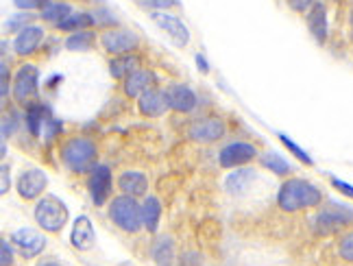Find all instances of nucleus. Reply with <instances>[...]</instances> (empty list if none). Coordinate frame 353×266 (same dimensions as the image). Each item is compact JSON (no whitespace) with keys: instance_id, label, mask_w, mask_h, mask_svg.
Listing matches in <instances>:
<instances>
[{"instance_id":"f3484780","label":"nucleus","mask_w":353,"mask_h":266,"mask_svg":"<svg viewBox=\"0 0 353 266\" xmlns=\"http://www.w3.org/2000/svg\"><path fill=\"white\" fill-rule=\"evenodd\" d=\"M138 110L142 116H148V118H157L161 116L166 110H168V103H166V94L164 92H159L155 88L146 90L144 94L138 99Z\"/></svg>"},{"instance_id":"1a4fd4ad","label":"nucleus","mask_w":353,"mask_h":266,"mask_svg":"<svg viewBox=\"0 0 353 266\" xmlns=\"http://www.w3.org/2000/svg\"><path fill=\"white\" fill-rule=\"evenodd\" d=\"M88 190H90V196H92V201L97 207L105 205V201L110 198V194H112V170L105 164L94 166L90 181H88Z\"/></svg>"},{"instance_id":"4c0bfd02","label":"nucleus","mask_w":353,"mask_h":266,"mask_svg":"<svg viewBox=\"0 0 353 266\" xmlns=\"http://www.w3.org/2000/svg\"><path fill=\"white\" fill-rule=\"evenodd\" d=\"M288 3H290V7L294 11H307L310 5H312V0H288Z\"/></svg>"},{"instance_id":"9b49d317","label":"nucleus","mask_w":353,"mask_h":266,"mask_svg":"<svg viewBox=\"0 0 353 266\" xmlns=\"http://www.w3.org/2000/svg\"><path fill=\"white\" fill-rule=\"evenodd\" d=\"M257 155V149L249 142H232L219 153V162L223 168H236L242 164H249Z\"/></svg>"},{"instance_id":"393cba45","label":"nucleus","mask_w":353,"mask_h":266,"mask_svg":"<svg viewBox=\"0 0 353 266\" xmlns=\"http://www.w3.org/2000/svg\"><path fill=\"white\" fill-rule=\"evenodd\" d=\"M174 260V245L168 236H161L153 245V262L157 266H172Z\"/></svg>"},{"instance_id":"0eeeda50","label":"nucleus","mask_w":353,"mask_h":266,"mask_svg":"<svg viewBox=\"0 0 353 266\" xmlns=\"http://www.w3.org/2000/svg\"><path fill=\"white\" fill-rule=\"evenodd\" d=\"M151 20L172 39L174 46H179V48L188 46L190 31H188V26L176 16H172V13H168V11H155V13H151Z\"/></svg>"},{"instance_id":"b1692460","label":"nucleus","mask_w":353,"mask_h":266,"mask_svg":"<svg viewBox=\"0 0 353 266\" xmlns=\"http://www.w3.org/2000/svg\"><path fill=\"white\" fill-rule=\"evenodd\" d=\"M159 216H161V203L159 198L155 196H148L144 205H142V221H144V227L155 234L157 227H159Z\"/></svg>"},{"instance_id":"7ed1b4c3","label":"nucleus","mask_w":353,"mask_h":266,"mask_svg":"<svg viewBox=\"0 0 353 266\" xmlns=\"http://www.w3.org/2000/svg\"><path fill=\"white\" fill-rule=\"evenodd\" d=\"M35 221L44 232H61L63 225L68 223V207L59 201L55 194H46L35 205Z\"/></svg>"},{"instance_id":"aec40b11","label":"nucleus","mask_w":353,"mask_h":266,"mask_svg":"<svg viewBox=\"0 0 353 266\" xmlns=\"http://www.w3.org/2000/svg\"><path fill=\"white\" fill-rule=\"evenodd\" d=\"M153 72L151 70H135L133 74L127 76L125 81V94L129 99H140L146 90H151L153 85Z\"/></svg>"},{"instance_id":"20e7f679","label":"nucleus","mask_w":353,"mask_h":266,"mask_svg":"<svg viewBox=\"0 0 353 266\" xmlns=\"http://www.w3.org/2000/svg\"><path fill=\"white\" fill-rule=\"evenodd\" d=\"M61 159L72 172H85L97 159V144L90 138H72L61 146Z\"/></svg>"},{"instance_id":"37998d69","label":"nucleus","mask_w":353,"mask_h":266,"mask_svg":"<svg viewBox=\"0 0 353 266\" xmlns=\"http://www.w3.org/2000/svg\"><path fill=\"white\" fill-rule=\"evenodd\" d=\"M37 266H63V264H59L57 260H44V262H39Z\"/></svg>"},{"instance_id":"39448f33","label":"nucleus","mask_w":353,"mask_h":266,"mask_svg":"<svg viewBox=\"0 0 353 266\" xmlns=\"http://www.w3.org/2000/svg\"><path fill=\"white\" fill-rule=\"evenodd\" d=\"M351 223H353V209L351 207L330 203L314 216V232L321 236H330V234L341 232L343 227H347V225H351Z\"/></svg>"},{"instance_id":"473e14b6","label":"nucleus","mask_w":353,"mask_h":266,"mask_svg":"<svg viewBox=\"0 0 353 266\" xmlns=\"http://www.w3.org/2000/svg\"><path fill=\"white\" fill-rule=\"evenodd\" d=\"M92 18H94V24L99 26H116V18L110 16V11L107 9H97V11H90Z\"/></svg>"},{"instance_id":"cd10ccee","label":"nucleus","mask_w":353,"mask_h":266,"mask_svg":"<svg viewBox=\"0 0 353 266\" xmlns=\"http://www.w3.org/2000/svg\"><path fill=\"white\" fill-rule=\"evenodd\" d=\"M94 33L92 31H77V33H72L70 37L65 39V48L68 50H74V52H79V50H90L92 46H94Z\"/></svg>"},{"instance_id":"f03ea898","label":"nucleus","mask_w":353,"mask_h":266,"mask_svg":"<svg viewBox=\"0 0 353 266\" xmlns=\"http://www.w3.org/2000/svg\"><path fill=\"white\" fill-rule=\"evenodd\" d=\"M110 218L127 234H135L140 227H144L142 207L135 201V196H129V194L114 198L110 205Z\"/></svg>"},{"instance_id":"6e6552de","label":"nucleus","mask_w":353,"mask_h":266,"mask_svg":"<svg viewBox=\"0 0 353 266\" xmlns=\"http://www.w3.org/2000/svg\"><path fill=\"white\" fill-rule=\"evenodd\" d=\"M101 44L112 55H127L133 48H138L140 37L127 29H110L101 35Z\"/></svg>"},{"instance_id":"c85d7f7f","label":"nucleus","mask_w":353,"mask_h":266,"mask_svg":"<svg viewBox=\"0 0 353 266\" xmlns=\"http://www.w3.org/2000/svg\"><path fill=\"white\" fill-rule=\"evenodd\" d=\"M262 166L264 168H268L270 172H275V175H288V172L292 170V166L283 159L279 153H264L262 155Z\"/></svg>"},{"instance_id":"7c9ffc66","label":"nucleus","mask_w":353,"mask_h":266,"mask_svg":"<svg viewBox=\"0 0 353 266\" xmlns=\"http://www.w3.org/2000/svg\"><path fill=\"white\" fill-rule=\"evenodd\" d=\"M31 20H33V13H31V11L13 13V16L7 20V29H9V31H24L26 26H31Z\"/></svg>"},{"instance_id":"ddd939ff","label":"nucleus","mask_w":353,"mask_h":266,"mask_svg":"<svg viewBox=\"0 0 353 266\" xmlns=\"http://www.w3.org/2000/svg\"><path fill=\"white\" fill-rule=\"evenodd\" d=\"M223 136H225V125L219 118H201V121H196L190 127V138L194 142L210 144V142L221 140Z\"/></svg>"},{"instance_id":"4be33fe9","label":"nucleus","mask_w":353,"mask_h":266,"mask_svg":"<svg viewBox=\"0 0 353 266\" xmlns=\"http://www.w3.org/2000/svg\"><path fill=\"white\" fill-rule=\"evenodd\" d=\"M48 121H50V114L44 105H39V103L29 105V110H26V127H29L31 136H42V129L46 127Z\"/></svg>"},{"instance_id":"c756f323","label":"nucleus","mask_w":353,"mask_h":266,"mask_svg":"<svg viewBox=\"0 0 353 266\" xmlns=\"http://www.w3.org/2000/svg\"><path fill=\"white\" fill-rule=\"evenodd\" d=\"M279 140H281V144L283 146H286V149L299 159V162H301V164H305V166H314V159H312L303 149H301V146H299L294 140H290L288 136H283V133H279Z\"/></svg>"},{"instance_id":"6ab92c4d","label":"nucleus","mask_w":353,"mask_h":266,"mask_svg":"<svg viewBox=\"0 0 353 266\" xmlns=\"http://www.w3.org/2000/svg\"><path fill=\"white\" fill-rule=\"evenodd\" d=\"M255 179H257V175H255L253 168H238L225 179V190L229 194H234V196H240V194H244L249 190V185Z\"/></svg>"},{"instance_id":"dca6fc26","label":"nucleus","mask_w":353,"mask_h":266,"mask_svg":"<svg viewBox=\"0 0 353 266\" xmlns=\"http://www.w3.org/2000/svg\"><path fill=\"white\" fill-rule=\"evenodd\" d=\"M70 243L79 251H88L97 243V234H94V225L88 216H79L72 225V234H70Z\"/></svg>"},{"instance_id":"f257e3e1","label":"nucleus","mask_w":353,"mask_h":266,"mask_svg":"<svg viewBox=\"0 0 353 266\" xmlns=\"http://www.w3.org/2000/svg\"><path fill=\"white\" fill-rule=\"evenodd\" d=\"M323 201V194L314 183L303 181V179H290L283 181L279 194H277V203L283 212H299L305 207H316Z\"/></svg>"},{"instance_id":"423d86ee","label":"nucleus","mask_w":353,"mask_h":266,"mask_svg":"<svg viewBox=\"0 0 353 266\" xmlns=\"http://www.w3.org/2000/svg\"><path fill=\"white\" fill-rule=\"evenodd\" d=\"M37 85H39L37 68L31 63H24L16 72V79H13V96L20 103H29L37 96Z\"/></svg>"},{"instance_id":"72a5a7b5","label":"nucleus","mask_w":353,"mask_h":266,"mask_svg":"<svg viewBox=\"0 0 353 266\" xmlns=\"http://www.w3.org/2000/svg\"><path fill=\"white\" fill-rule=\"evenodd\" d=\"M338 251H341V258L347 260V262H353V232L347 234L343 241H341V247H338Z\"/></svg>"},{"instance_id":"79ce46f5","label":"nucleus","mask_w":353,"mask_h":266,"mask_svg":"<svg viewBox=\"0 0 353 266\" xmlns=\"http://www.w3.org/2000/svg\"><path fill=\"white\" fill-rule=\"evenodd\" d=\"M196 61H199V70H201V72H208V70H210V65H208L205 57H201V55H199Z\"/></svg>"},{"instance_id":"2f4dec72","label":"nucleus","mask_w":353,"mask_h":266,"mask_svg":"<svg viewBox=\"0 0 353 266\" xmlns=\"http://www.w3.org/2000/svg\"><path fill=\"white\" fill-rule=\"evenodd\" d=\"M13 5L22 11H37V9H46L50 3L48 0H13Z\"/></svg>"},{"instance_id":"a878e982","label":"nucleus","mask_w":353,"mask_h":266,"mask_svg":"<svg viewBox=\"0 0 353 266\" xmlns=\"http://www.w3.org/2000/svg\"><path fill=\"white\" fill-rule=\"evenodd\" d=\"M90 26H94V18H92V13L90 11H74L72 16H68L57 29L61 31H85L90 29Z\"/></svg>"},{"instance_id":"ea45409f","label":"nucleus","mask_w":353,"mask_h":266,"mask_svg":"<svg viewBox=\"0 0 353 266\" xmlns=\"http://www.w3.org/2000/svg\"><path fill=\"white\" fill-rule=\"evenodd\" d=\"M9 94V70H7V63H3V101Z\"/></svg>"},{"instance_id":"a211bd4d","label":"nucleus","mask_w":353,"mask_h":266,"mask_svg":"<svg viewBox=\"0 0 353 266\" xmlns=\"http://www.w3.org/2000/svg\"><path fill=\"white\" fill-rule=\"evenodd\" d=\"M307 26H310V33L316 37V42L325 44V39H327V9H325L323 3L312 5L310 16H307Z\"/></svg>"},{"instance_id":"58836bf2","label":"nucleus","mask_w":353,"mask_h":266,"mask_svg":"<svg viewBox=\"0 0 353 266\" xmlns=\"http://www.w3.org/2000/svg\"><path fill=\"white\" fill-rule=\"evenodd\" d=\"M13 129H16V121L9 118V116H5V121H3V140H7L9 131H13Z\"/></svg>"},{"instance_id":"bb28decb","label":"nucleus","mask_w":353,"mask_h":266,"mask_svg":"<svg viewBox=\"0 0 353 266\" xmlns=\"http://www.w3.org/2000/svg\"><path fill=\"white\" fill-rule=\"evenodd\" d=\"M72 7L70 5H65V3H50L44 11H42V18L46 22H52V24H61L68 16H72Z\"/></svg>"},{"instance_id":"f704fd0d","label":"nucleus","mask_w":353,"mask_h":266,"mask_svg":"<svg viewBox=\"0 0 353 266\" xmlns=\"http://www.w3.org/2000/svg\"><path fill=\"white\" fill-rule=\"evenodd\" d=\"M332 183H334V188H336L338 192H343V194H347L349 198H353V185H351V183H347V181H343V179H336V177H332Z\"/></svg>"},{"instance_id":"412c9836","label":"nucleus","mask_w":353,"mask_h":266,"mask_svg":"<svg viewBox=\"0 0 353 266\" xmlns=\"http://www.w3.org/2000/svg\"><path fill=\"white\" fill-rule=\"evenodd\" d=\"M118 188L125 194H129V196H140V194L146 192L148 181H146V177L142 175V172H138V170H125L118 177Z\"/></svg>"},{"instance_id":"c9c22d12","label":"nucleus","mask_w":353,"mask_h":266,"mask_svg":"<svg viewBox=\"0 0 353 266\" xmlns=\"http://www.w3.org/2000/svg\"><path fill=\"white\" fill-rule=\"evenodd\" d=\"M0 247H3V262H0V264H3V266H11V264H13V251H11V245H9L7 241H3V245H0Z\"/></svg>"},{"instance_id":"5701e85b","label":"nucleus","mask_w":353,"mask_h":266,"mask_svg":"<svg viewBox=\"0 0 353 266\" xmlns=\"http://www.w3.org/2000/svg\"><path fill=\"white\" fill-rule=\"evenodd\" d=\"M138 63H140V59L135 55H129V52L127 55H116V59L110 61V72L116 79H127L129 74L138 70Z\"/></svg>"},{"instance_id":"c03bdc74","label":"nucleus","mask_w":353,"mask_h":266,"mask_svg":"<svg viewBox=\"0 0 353 266\" xmlns=\"http://www.w3.org/2000/svg\"><path fill=\"white\" fill-rule=\"evenodd\" d=\"M142 3H146V0H142Z\"/></svg>"},{"instance_id":"9d476101","label":"nucleus","mask_w":353,"mask_h":266,"mask_svg":"<svg viewBox=\"0 0 353 266\" xmlns=\"http://www.w3.org/2000/svg\"><path fill=\"white\" fill-rule=\"evenodd\" d=\"M46 183H48V177H46L44 170L29 168L18 177L16 190H18V194L24 198V201H33V198H37L46 190Z\"/></svg>"},{"instance_id":"4468645a","label":"nucleus","mask_w":353,"mask_h":266,"mask_svg":"<svg viewBox=\"0 0 353 266\" xmlns=\"http://www.w3.org/2000/svg\"><path fill=\"white\" fill-rule=\"evenodd\" d=\"M42 39H44V29L37 24H31V26H26L24 31H20L18 37L13 39V50H16V55L26 57L39 48Z\"/></svg>"},{"instance_id":"e433bc0d","label":"nucleus","mask_w":353,"mask_h":266,"mask_svg":"<svg viewBox=\"0 0 353 266\" xmlns=\"http://www.w3.org/2000/svg\"><path fill=\"white\" fill-rule=\"evenodd\" d=\"M0 172H3V185H0V192L5 194V192L9 190V185H11V183H9V166L3 164V166H0Z\"/></svg>"},{"instance_id":"2eb2a0df","label":"nucleus","mask_w":353,"mask_h":266,"mask_svg":"<svg viewBox=\"0 0 353 266\" xmlns=\"http://www.w3.org/2000/svg\"><path fill=\"white\" fill-rule=\"evenodd\" d=\"M164 94H166L168 108L174 110V112L188 114V112H192L196 108V94L188 85H170Z\"/></svg>"},{"instance_id":"a19ab883","label":"nucleus","mask_w":353,"mask_h":266,"mask_svg":"<svg viewBox=\"0 0 353 266\" xmlns=\"http://www.w3.org/2000/svg\"><path fill=\"white\" fill-rule=\"evenodd\" d=\"M146 7H170L172 0H146Z\"/></svg>"},{"instance_id":"f8f14e48","label":"nucleus","mask_w":353,"mask_h":266,"mask_svg":"<svg viewBox=\"0 0 353 266\" xmlns=\"http://www.w3.org/2000/svg\"><path fill=\"white\" fill-rule=\"evenodd\" d=\"M11 243L22 251L24 258H35V256H39L44 251L46 238L39 232L31 229V227H22V229L11 234Z\"/></svg>"}]
</instances>
